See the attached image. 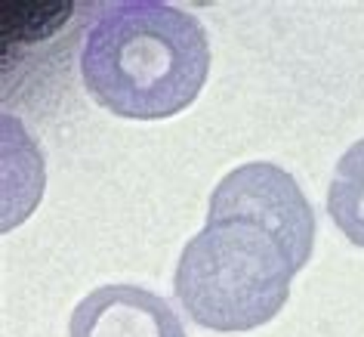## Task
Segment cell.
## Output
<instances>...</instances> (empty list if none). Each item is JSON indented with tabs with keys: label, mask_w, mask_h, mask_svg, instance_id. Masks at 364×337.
I'll return each mask as SVG.
<instances>
[{
	"label": "cell",
	"mask_w": 364,
	"mask_h": 337,
	"mask_svg": "<svg viewBox=\"0 0 364 337\" xmlns=\"http://www.w3.org/2000/svg\"><path fill=\"white\" fill-rule=\"evenodd\" d=\"M327 214L346 239L364 248V140L352 142L336 161L327 189Z\"/></svg>",
	"instance_id": "5b68a950"
},
{
	"label": "cell",
	"mask_w": 364,
	"mask_h": 337,
	"mask_svg": "<svg viewBox=\"0 0 364 337\" xmlns=\"http://www.w3.org/2000/svg\"><path fill=\"white\" fill-rule=\"evenodd\" d=\"M207 214L247 217L284 242L296 272L306 266L315 248V214L303 189L287 170L269 161H250L229 170L210 195Z\"/></svg>",
	"instance_id": "3957f363"
},
{
	"label": "cell",
	"mask_w": 364,
	"mask_h": 337,
	"mask_svg": "<svg viewBox=\"0 0 364 337\" xmlns=\"http://www.w3.org/2000/svg\"><path fill=\"white\" fill-rule=\"evenodd\" d=\"M68 337H188L176 309L139 285H102L71 313Z\"/></svg>",
	"instance_id": "277c9868"
},
{
	"label": "cell",
	"mask_w": 364,
	"mask_h": 337,
	"mask_svg": "<svg viewBox=\"0 0 364 337\" xmlns=\"http://www.w3.org/2000/svg\"><path fill=\"white\" fill-rule=\"evenodd\" d=\"M294 276V260L269 226L207 214L204 229L179 254L173 294L207 331H253L284 309Z\"/></svg>",
	"instance_id": "7a4b0ae2"
},
{
	"label": "cell",
	"mask_w": 364,
	"mask_h": 337,
	"mask_svg": "<svg viewBox=\"0 0 364 337\" xmlns=\"http://www.w3.org/2000/svg\"><path fill=\"white\" fill-rule=\"evenodd\" d=\"M210 43L192 13L161 0L105 4L80 43V81L105 112L164 121L198 99Z\"/></svg>",
	"instance_id": "6da1fadb"
}]
</instances>
